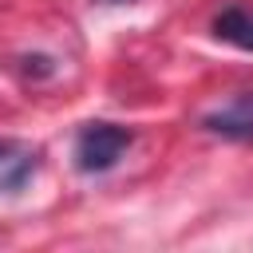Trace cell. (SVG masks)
Segmentation results:
<instances>
[{"instance_id": "1", "label": "cell", "mask_w": 253, "mask_h": 253, "mask_svg": "<svg viewBox=\"0 0 253 253\" xmlns=\"http://www.w3.org/2000/svg\"><path fill=\"white\" fill-rule=\"evenodd\" d=\"M130 146V130L126 126H115V123H87L75 138V166L83 174H103L111 170L123 150Z\"/></svg>"}, {"instance_id": "2", "label": "cell", "mask_w": 253, "mask_h": 253, "mask_svg": "<svg viewBox=\"0 0 253 253\" xmlns=\"http://www.w3.org/2000/svg\"><path fill=\"white\" fill-rule=\"evenodd\" d=\"M206 130L217 134V138H233V142H253V91L229 99L225 107L210 111L206 119Z\"/></svg>"}, {"instance_id": "3", "label": "cell", "mask_w": 253, "mask_h": 253, "mask_svg": "<svg viewBox=\"0 0 253 253\" xmlns=\"http://www.w3.org/2000/svg\"><path fill=\"white\" fill-rule=\"evenodd\" d=\"M213 36L241 47V51H253V12L245 8H225L217 20H213Z\"/></svg>"}, {"instance_id": "4", "label": "cell", "mask_w": 253, "mask_h": 253, "mask_svg": "<svg viewBox=\"0 0 253 253\" xmlns=\"http://www.w3.org/2000/svg\"><path fill=\"white\" fill-rule=\"evenodd\" d=\"M4 154H8V146H4V142H0V162H4Z\"/></svg>"}, {"instance_id": "5", "label": "cell", "mask_w": 253, "mask_h": 253, "mask_svg": "<svg viewBox=\"0 0 253 253\" xmlns=\"http://www.w3.org/2000/svg\"><path fill=\"white\" fill-rule=\"evenodd\" d=\"M111 4H123V0H111Z\"/></svg>"}]
</instances>
